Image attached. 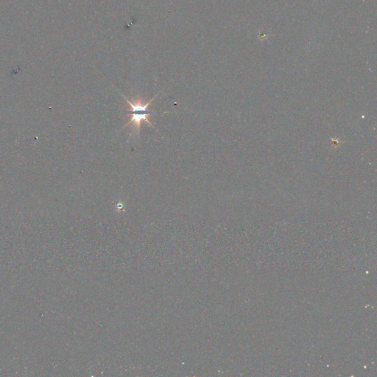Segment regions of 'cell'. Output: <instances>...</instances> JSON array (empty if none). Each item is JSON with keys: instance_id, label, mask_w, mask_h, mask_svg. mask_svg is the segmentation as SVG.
I'll list each match as a JSON object with an SVG mask.
<instances>
[{"instance_id": "obj_1", "label": "cell", "mask_w": 377, "mask_h": 377, "mask_svg": "<svg viewBox=\"0 0 377 377\" xmlns=\"http://www.w3.org/2000/svg\"><path fill=\"white\" fill-rule=\"evenodd\" d=\"M124 98L127 103L130 106V109H128V112H131L129 114L131 119L130 121L125 126L124 128L126 126H131L134 127L133 129V134L131 135H134L136 134L137 136H139L140 134L141 125H142V122H145V123H148L150 126L154 128L153 125L152 124L151 122L149 120V117H151L153 114H157V112H152L148 109L150 105L151 104L152 102L154 101L155 98L157 97L158 95H156L153 99L151 101L147 102V103H144L142 100L139 97L136 101L131 102L129 100L127 99L124 95H121Z\"/></svg>"}]
</instances>
